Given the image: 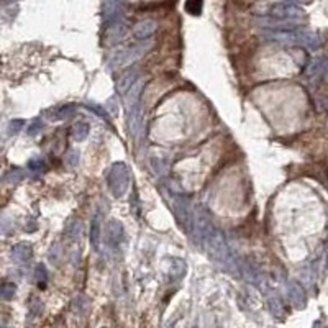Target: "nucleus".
I'll list each match as a JSON object with an SVG mask.
<instances>
[{"mask_svg": "<svg viewBox=\"0 0 328 328\" xmlns=\"http://www.w3.org/2000/svg\"><path fill=\"white\" fill-rule=\"evenodd\" d=\"M290 297H292V301H294L299 307H302V305H304V302H305V296H304V292H302V289L299 287L297 284H292Z\"/></svg>", "mask_w": 328, "mask_h": 328, "instance_id": "nucleus-1", "label": "nucleus"}]
</instances>
